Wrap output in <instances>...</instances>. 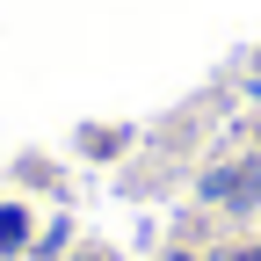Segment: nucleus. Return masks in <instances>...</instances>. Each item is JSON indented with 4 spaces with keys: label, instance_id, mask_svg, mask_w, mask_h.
Listing matches in <instances>:
<instances>
[{
    "label": "nucleus",
    "instance_id": "obj_1",
    "mask_svg": "<svg viewBox=\"0 0 261 261\" xmlns=\"http://www.w3.org/2000/svg\"><path fill=\"white\" fill-rule=\"evenodd\" d=\"M22 240V211H0V247H15Z\"/></svg>",
    "mask_w": 261,
    "mask_h": 261
}]
</instances>
